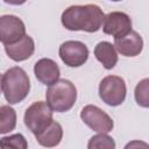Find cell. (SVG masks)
<instances>
[{
	"instance_id": "obj_5",
	"label": "cell",
	"mask_w": 149,
	"mask_h": 149,
	"mask_svg": "<svg viewBox=\"0 0 149 149\" xmlns=\"http://www.w3.org/2000/svg\"><path fill=\"white\" fill-rule=\"evenodd\" d=\"M126 83L119 76H107L99 84V97L108 106H119L126 99Z\"/></svg>"
},
{
	"instance_id": "obj_18",
	"label": "cell",
	"mask_w": 149,
	"mask_h": 149,
	"mask_svg": "<svg viewBox=\"0 0 149 149\" xmlns=\"http://www.w3.org/2000/svg\"><path fill=\"white\" fill-rule=\"evenodd\" d=\"M0 147L2 149L14 148V149H26L28 147V143L22 134H14L10 136L2 137L0 141Z\"/></svg>"
},
{
	"instance_id": "obj_13",
	"label": "cell",
	"mask_w": 149,
	"mask_h": 149,
	"mask_svg": "<svg viewBox=\"0 0 149 149\" xmlns=\"http://www.w3.org/2000/svg\"><path fill=\"white\" fill-rule=\"evenodd\" d=\"M62 137H63V128L56 121H52L42 132L35 134L36 141L41 146L47 147V148H51V147L58 146L59 142L62 141Z\"/></svg>"
},
{
	"instance_id": "obj_7",
	"label": "cell",
	"mask_w": 149,
	"mask_h": 149,
	"mask_svg": "<svg viewBox=\"0 0 149 149\" xmlns=\"http://www.w3.org/2000/svg\"><path fill=\"white\" fill-rule=\"evenodd\" d=\"M58 55L65 65L70 68H78L87 61L88 49L83 42L66 41L61 44Z\"/></svg>"
},
{
	"instance_id": "obj_10",
	"label": "cell",
	"mask_w": 149,
	"mask_h": 149,
	"mask_svg": "<svg viewBox=\"0 0 149 149\" xmlns=\"http://www.w3.org/2000/svg\"><path fill=\"white\" fill-rule=\"evenodd\" d=\"M114 47L122 56L135 57L143 49V40L137 31L132 30L126 36L114 38Z\"/></svg>"
},
{
	"instance_id": "obj_21",
	"label": "cell",
	"mask_w": 149,
	"mask_h": 149,
	"mask_svg": "<svg viewBox=\"0 0 149 149\" xmlns=\"http://www.w3.org/2000/svg\"><path fill=\"white\" fill-rule=\"evenodd\" d=\"M111 1H121V0H111Z\"/></svg>"
},
{
	"instance_id": "obj_11",
	"label": "cell",
	"mask_w": 149,
	"mask_h": 149,
	"mask_svg": "<svg viewBox=\"0 0 149 149\" xmlns=\"http://www.w3.org/2000/svg\"><path fill=\"white\" fill-rule=\"evenodd\" d=\"M34 73L38 81L44 85H51L59 79L61 71L57 63L50 58H42L34 65Z\"/></svg>"
},
{
	"instance_id": "obj_17",
	"label": "cell",
	"mask_w": 149,
	"mask_h": 149,
	"mask_svg": "<svg viewBox=\"0 0 149 149\" xmlns=\"http://www.w3.org/2000/svg\"><path fill=\"white\" fill-rule=\"evenodd\" d=\"M88 149H95V148H105V149H114L115 148V142L114 140L107 135V133H99L98 135H94L93 137L90 139Z\"/></svg>"
},
{
	"instance_id": "obj_15",
	"label": "cell",
	"mask_w": 149,
	"mask_h": 149,
	"mask_svg": "<svg viewBox=\"0 0 149 149\" xmlns=\"http://www.w3.org/2000/svg\"><path fill=\"white\" fill-rule=\"evenodd\" d=\"M16 126V113L8 106L2 105L0 107V133L6 134L12 132Z\"/></svg>"
},
{
	"instance_id": "obj_14",
	"label": "cell",
	"mask_w": 149,
	"mask_h": 149,
	"mask_svg": "<svg viewBox=\"0 0 149 149\" xmlns=\"http://www.w3.org/2000/svg\"><path fill=\"white\" fill-rule=\"evenodd\" d=\"M95 58L102 64V66L107 70L113 69L118 63V54L115 47L106 41L99 42L94 48Z\"/></svg>"
},
{
	"instance_id": "obj_16",
	"label": "cell",
	"mask_w": 149,
	"mask_h": 149,
	"mask_svg": "<svg viewBox=\"0 0 149 149\" xmlns=\"http://www.w3.org/2000/svg\"><path fill=\"white\" fill-rule=\"evenodd\" d=\"M134 97L139 106L149 108V78H144L137 83L135 86Z\"/></svg>"
},
{
	"instance_id": "obj_2",
	"label": "cell",
	"mask_w": 149,
	"mask_h": 149,
	"mask_svg": "<svg viewBox=\"0 0 149 149\" xmlns=\"http://www.w3.org/2000/svg\"><path fill=\"white\" fill-rule=\"evenodd\" d=\"M1 91L9 105L21 102L30 91V81L26 71L20 66L8 69L1 77Z\"/></svg>"
},
{
	"instance_id": "obj_12",
	"label": "cell",
	"mask_w": 149,
	"mask_h": 149,
	"mask_svg": "<svg viewBox=\"0 0 149 149\" xmlns=\"http://www.w3.org/2000/svg\"><path fill=\"white\" fill-rule=\"evenodd\" d=\"M5 51L10 59L15 62H22L31 57L35 51V43L29 35H24L17 42L5 45Z\"/></svg>"
},
{
	"instance_id": "obj_9",
	"label": "cell",
	"mask_w": 149,
	"mask_h": 149,
	"mask_svg": "<svg viewBox=\"0 0 149 149\" xmlns=\"http://www.w3.org/2000/svg\"><path fill=\"white\" fill-rule=\"evenodd\" d=\"M102 31L114 38L126 36L132 31V20L123 12L108 13L102 22Z\"/></svg>"
},
{
	"instance_id": "obj_19",
	"label": "cell",
	"mask_w": 149,
	"mask_h": 149,
	"mask_svg": "<svg viewBox=\"0 0 149 149\" xmlns=\"http://www.w3.org/2000/svg\"><path fill=\"white\" fill-rule=\"evenodd\" d=\"M6 3H9V5H22V3H24L27 0H3Z\"/></svg>"
},
{
	"instance_id": "obj_8",
	"label": "cell",
	"mask_w": 149,
	"mask_h": 149,
	"mask_svg": "<svg viewBox=\"0 0 149 149\" xmlns=\"http://www.w3.org/2000/svg\"><path fill=\"white\" fill-rule=\"evenodd\" d=\"M26 35V27L21 19L15 15L0 17V41L3 45L13 44Z\"/></svg>"
},
{
	"instance_id": "obj_3",
	"label": "cell",
	"mask_w": 149,
	"mask_h": 149,
	"mask_svg": "<svg viewBox=\"0 0 149 149\" xmlns=\"http://www.w3.org/2000/svg\"><path fill=\"white\" fill-rule=\"evenodd\" d=\"M45 99L54 112H68L77 100V88L70 80L58 79L56 83L49 85Z\"/></svg>"
},
{
	"instance_id": "obj_20",
	"label": "cell",
	"mask_w": 149,
	"mask_h": 149,
	"mask_svg": "<svg viewBox=\"0 0 149 149\" xmlns=\"http://www.w3.org/2000/svg\"><path fill=\"white\" fill-rule=\"evenodd\" d=\"M134 146H143V147H149L148 144H146V143H139V142H134V143H129V144H127L126 146V148H129V147H134Z\"/></svg>"
},
{
	"instance_id": "obj_6",
	"label": "cell",
	"mask_w": 149,
	"mask_h": 149,
	"mask_svg": "<svg viewBox=\"0 0 149 149\" xmlns=\"http://www.w3.org/2000/svg\"><path fill=\"white\" fill-rule=\"evenodd\" d=\"M80 119L97 133H109L114 127L111 116L94 105H86L80 112Z\"/></svg>"
},
{
	"instance_id": "obj_4",
	"label": "cell",
	"mask_w": 149,
	"mask_h": 149,
	"mask_svg": "<svg viewBox=\"0 0 149 149\" xmlns=\"http://www.w3.org/2000/svg\"><path fill=\"white\" fill-rule=\"evenodd\" d=\"M23 121L26 127L35 135L47 128L52 121V109L44 101L33 102L24 113Z\"/></svg>"
},
{
	"instance_id": "obj_1",
	"label": "cell",
	"mask_w": 149,
	"mask_h": 149,
	"mask_svg": "<svg viewBox=\"0 0 149 149\" xmlns=\"http://www.w3.org/2000/svg\"><path fill=\"white\" fill-rule=\"evenodd\" d=\"M105 14L102 9L93 3L76 5L68 7L62 13V24L68 30H83L95 33L101 28Z\"/></svg>"
}]
</instances>
